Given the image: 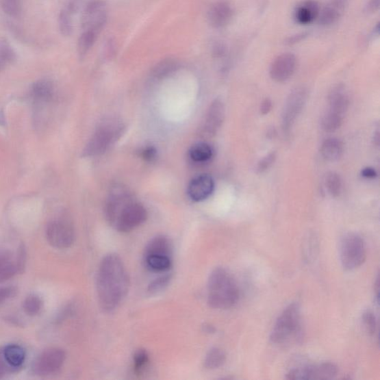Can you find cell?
Segmentation results:
<instances>
[{"label":"cell","mask_w":380,"mask_h":380,"mask_svg":"<svg viewBox=\"0 0 380 380\" xmlns=\"http://www.w3.org/2000/svg\"><path fill=\"white\" fill-rule=\"evenodd\" d=\"M129 279L125 264L117 254L102 259L97 277V293L101 307L110 312L121 303L128 293Z\"/></svg>","instance_id":"obj_1"},{"label":"cell","mask_w":380,"mask_h":380,"mask_svg":"<svg viewBox=\"0 0 380 380\" xmlns=\"http://www.w3.org/2000/svg\"><path fill=\"white\" fill-rule=\"evenodd\" d=\"M105 214L109 223L122 233L134 231L147 218L145 207L122 187L114 188L111 192L105 205Z\"/></svg>","instance_id":"obj_2"},{"label":"cell","mask_w":380,"mask_h":380,"mask_svg":"<svg viewBox=\"0 0 380 380\" xmlns=\"http://www.w3.org/2000/svg\"><path fill=\"white\" fill-rule=\"evenodd\" d=\"M240 297L236 282L225 269L216 268L211 273L207 285V302L215 309L234 306Z\"/></svg>","instance_id":"obj_3"},{"label":"cell","mask_w":380,"mask_h":380,"mask_svg":"<svg viewBox=\"0 0 380 380\" xmlns=\"http://www.w3.org/2000/svg\"><path fill=\"white\" fill-rule=\"evenodd\" d=\"M125 126L116 119L104 121L97 128L84 150L85 156L100 155L105 152L121 137Z\"/></svg>","instance_id":"obj_4"},{"label":"cell","mask_w":380,"mask_h":380,"mask_svg":"<svg viewBox=\"0 0 380 380\" xmlns=\"http://www.w3.org/2000/svg\"><path fill=\"white\" fill-rule=\"evenodd\" d=\"M301 332V316L297 304H291L279 316L270 334L274 344H283L298 337Z\"/></svg>","instance_id":"obj_5"},{"label":"cell","mask_w":380,"mask_h":380,"mask_svg":"<svg viewBox=\"0 0 380 380\" xmlns=\"http://www.w3.org/2000/svg\"><path fill=\"white\" fill-rule=\"evenodd\" d=\"M366 258V245L362 238L357 233H348L340 244V260L346 270H355L364 263Z\"/></svg>","instance_id":"obj_6"},{"label":"cell","mask_w":380,"mask_h":380,"mask_svg":"<svg viewBox=\"0 0 380 380\" xmlns=\"http://www.w3.org/2000/svg\"><path fill=\"white\" fill-rule=\"evenodd\" d=\"M108 20V6L103 0H91L84 7L81 16L82 31L99 37Z\"/></svg>","instance_id":"obj_7"},{"label":"cell","mask_w":380,"mask_h":380,"mask_svg":"<svg viewBox=\"0 0 380 380\" xmlns=\"http://www.w3.org/2000/svg\"><path fill=\"white\" fill-rule=\"evenodd\" d=\"M46 236L50 245L61 250L69 249L75 240L72 223L64 218L51 220L46 229Z\"/></svg>","instance_id":"obj_8"},{"label":"cell","mask_w":380,"mask_h":380,"mask_svg":"<svg viewBox=\"0 0 380 380\" xmlns=\"http://www.w3.org/2000/svg\"><path fill=\"white\" fill-rule=\"evenodd\" d=\"M66 353L58 348L44 351L34 362L33 370L40 376H48L58 372L64 366Z\"/></svg>","instance_id":"obj_9"},{"label":"cell","mask_w":380,"mask_h":380,"mask_svg":"<svg viewBox=\"0 0 380 380\" xmlns=\"http://www.w3.org/2000/svg\"><path fill=\"white\" fill-rule=\"evenodd\" d=\"M307 91L303 87L296 88L289 95L282 114V128L288 134L307 101Z\"/></svg>","instance_id":"obj_10"},{"label":"cell","mask_w":380,"mask_h":380,"mask_svg":"<svg viewBox=\"0 0 380 380\" xmlns=\"http://www.w3.org/2000/svg\"><path fill=\"white\" fill-rule=\"evenodd\" d=\"M338 368L330 362L294 368L287 375L288 379H331L337 376Z\"/></svg>","instance_id":"obj_11"},{"label":"cell","mask_w":380,"mask_h":380,"mask_svg":"<svg viewBox=\"0 0 380 380\" xmlns=\"http://www.w3.org/2000/svg\"><path fill=\"white\" fill-rule=\"evenodd\" d=\"M296 65V57L290 53H286L273 60L270 68V75L273 81L285 82L293 76Z\"/></svg>","instance_id":"obj_12"},{"label":"cell","mask_w":380,"mask_h":380,"mask_svg":"<svg viewBox=\"0 0 380 380\" xmlns=\"http://www.w3.org/2000/svg\"><path fill=\"white\" fill-rule=\"evenodd\" d=\"M225 116L224 103L218 99L215 100L210 105L205 120L201 129V134L205 137H212L216 135L223 125Z\"/></svg>","instance_id":"obj_13"},{"label":"cell","mask_w":380,"mask_h":380,"mask_svg":"<svg viewBox=\"0 0 380 380\" xmlns=\"http://www.w3.org/2000/svg\"><path fill=\"white\" fill-rule=\"evenodd\" d=\"M233 16V8L225 1H218L208 8L207 19L214 29H223L231 23Z\"/></svg>","instance_id":"obj_14"},{"label":"cell","mask_w":380,"mask_h":380,"mask_svg":"<svg viewBox=\"0 0 380 380\" xmlns=\"http://www.w3.org/2000/svg\"><path fill=\"white\" fill-rule=\"evenodd\" d=\"M215 189V182L209 175H201L193 179L188 189V196L191 200L200 202L207 199Z\"/></svg>","instance_id":"obj_15"},{"label":"cell","mask_w":380,"mask_h":380,"mask_svg":"<svg viewBox=\"0 0 380 380\" xmlns=\"http://www.w3.org/2000/svg\"><path fill=\"white\" fill-rule=\"evenodd\" d=\"M329 112L344 117L349 107V97L346 88L338 86L333 88L329 96Z\"/></svg>","instance_id":"obj_16"},{"label":"cell","mask_w":380,"mask_h":380,"mask_svg":"<svg viewBox=\"0 0 380 380\" xmlns=\"http://www.w3.org/2000/svg\"><path fill=\"white\" fill-rule=\"evenodd\" d=\"M320 6L314 0H306L300 4L295 12V19L301 25L312 23L319 17Z\"/></svg>","instance_id":"obj_17"},{"label":"cell","mask_w":380,"mask_h":380,"mask_svg":"<svg viewBox=\"0 0 380 380\" xmlns=\"http://www.w3.org/2000/svg\"><path fill=\"white\" fill-rule=\"evenodd\" d=\"M76 0L70 1L61 11L59 16V27L62 34L65 37L70 36L73 32V15L77 10Z\"/></svg>","instance_id":"obj_18"},{"label":"cell","mask_w":380,"mask_h":380,"mask_svg":"<svg viewBox=\"0 0 380 380\" xmlns=\"http://www.w3.org/2000/svg\"><path fill=\"white\" fill-rule=\"evenodd\" d=\"M173 245L167 237L158 236L153 238L146 246L144 256L146 255H165L171 257Z\"/></svg>","instance_id":"obj_19"},{"label":"cell","mask_w":380,"mask_h":380,"mask_svg":"<svg viewBox=\"0 0 380 380\" xmlns=\"http://www.w3.org/2000/svg\"><path fill=\"white\" fill-rule=\"evenodd\" d=\"M344 8V0H333L320 12V23L329 25L337 22L341 16Z\"/></svg>","instance_id":"obj_20"},{"label":"cell","mask_w":380,"mask_h":380,"mask_svg":"<svg viewBox=\"0 0 380 380\" xmlns=\"http://www.w3.org/2000/svg\"><path fill=\"white\" fill-rule=\"evenodd\" d=\"M320 151L325 160L329 162L338 161L342 155L343 145L338 139H327L322 144Z\"/></svg>","instance_id":"obj_21"},{"label":"cell","mask_w":380,"mask_h":380,"mask_svg":"<svg viewBox=\"0 0 380 380\" xmlns=\"http://www.w3.org/2000/svg\"><path fill=\"white\" fill-rule=\"evenodd\" d=\"M180 67L179 62L173 58H166L159 62L153 68L151 76L161 79L169 76Z\"/></svg>","instance_id":"obj_22"},{"label":"cell","mask_w":380,"mask_h":380,"mask_svg":"<svg viewBox=\"0 0 380 380\" xmlns=\"http://www.w3.org/2000/svg\"><path fill=\"white\" fill-rule=\"evenodd\" d=\"M4 355L8 364L16 370L22 367L25 359V351L18 344H10L5 347Z\"/></svg>","instance_id":"obj_23"},{"label":"cell","mask_w":380,"mask_h":380,"mask_svg":"<svg viewBox=\"0 0 380 380\" xmlns=\"http://www.w3.org/2000/svg\"><path fill=\"white\" fill-rule=\"evenodd\" d=\"M214 149L207 143H199L191 147L189 155L194 162H207L214 156Z\"/></svg>","instance_id":"obj_24"},{"label":"cell","mask_w":380,"mask_h":380,"mask_svg":"<svg viewBox=\"0 0 380 380\" xmlns=\"http://www.w3.org/2000/svg\"><path fill=\"white\" fill-rule=\"evenodd\" d=\"M145 262L148 268L155 272H165L172 266V259L170 256L165 255H146Z\"/></svg>","instance_id":"obj_25"},{"label":"cell","mask_w":380,"mask_h":380,"mask_svg":"<svg viewBox=\"0 0 380 380\" xmlns=\"http://www.w3.org/2000/svg\"><path fill=\"white\" fill-rule=\"evenodd\" d=\"M97 35L90 32L82 31L78 38L77 51L79 59H84L88 53L93 48L96 40H98Z\"/></svg>","instance_id":"obj_26"},{"label":"cell","mask_w":380,"mask_h":380,"mask_svg":"<svg viewBox=\"0 0 380 380\" xmlns=\"http://www.w3.org/2000/svg\"><path fill=\"white\" fill-rule=\"evenodd\" d=\"M226 361V355L224 351L218 348L210 349L205 359V366L207 369H216L222 367Z\"/></svg>","instance_id":"obj_27"},{"label":"cell","mask_w":380,"mask_h":380,"mask_svg":"<svg viewBox=\"0 0 380 380\" xmlns=\"http://www.w3.org/2000/svg\"><path fill=\"white\" fill-rule=\"evenodd\" d=\"M325 187L330 195L338 197L342 192V180L340 176L335 173H329L325 176Z\"/></svg>","instance_id":"obj_28"},{"label":"cell","mask_w":380,"mask_h":380,"mask_svg":"<svg viewBox=\"0 0 380 380\" xmlns=\"http://www.w3.org/2000/svg\"><path fill=\"white\" fill-rule=\"evenodd\" d=\"M42 299L36 294H31L24 300V312L29 316H34L38 315L42 310Z\"/></svg>","instance_id":"obj_29"},{"label":"cell","mask_w":380,"mask_h":380,"mask_svg":"<svg viewBox=\"0 0 380 380\" xmlns=\"http://www.w3.org/2000/svg\"><path fill=\"white\" fill-rule=\"evenodd\" d=\"M343 116L331 112H327L322 120V127L325 131L333 132L342 125Z\"/></svg>","instance_id":"obj_30"},{"label":"cell","mask_w":380,"mask_h":380,"mask_svg":"<svg viewBox=\"0 0 380 380\" xmlns=\"http://www.w3.org/2000/svg\"><path fill=\"white\" fill-rule=\"evenodd\" d=\"M0 8L7 15L18 16L23 10V0H0Z\"/></svg>","instance_id":"obj_31"},{"label":"cell","mask_w":380,"mask_h":380,"mask_svg":"<svg viewBox=\"0 0 380 380\" xmlns=\"http://www.w3.org/2000/svg\"><path fill=\"white\" fill-rule=\"evenodd\" d=\"M16 273H17L16 265L12 257L0 262V283L13 278Z\"/></svg>","instance_id":"obj_32"},{"label":"cell","mask_w":380,"mask_h":380,"mask_svg":"<svg viewBox=\"0 0 380 380\" xmlns=\"http://www.w3.org/2000/svg\"><path fill=\"white\" fill-rule=\"evenodd\" d=\"M15 54L10 44L4 39H0V68L10 64Z\"/></svg>","instance_id":"obj_33"},{"label":"cell","mask_w":380,"mask_h":380,"mask_svg":"<svg viewBox=\"0 0 380 380\" xmlns=\"http://www.w3.org/2000/svg\"><path fill=\"white\" fill-rule=\"evenodd\" d=\"M149 362V355L145 350H138L134 355V367L137 373L144 370Z\"/></svg>","instance_id":"obj_34"},{"label":"cell","mask_w":380,"mask_h":380,"mask_svg":"<svg viewBox=\"0 0 380 380\" xmlns=\"http://www.w3.org/2000/svg\"><path fill=\"white\" fill-rule=\"evenodd\" d=\"M362 322L365 326L366 331L371 335H374L377 328V321L375 314L367 311L362 315Z\"/></svg>","instance_id":"obj_35"},{"label":"cell","mask_w":380,"mask_h":380,"mask_svg":"<svg viewBox=\"0 0 380 380\" xmlns=\"http://www.w3.org/2000/svg\"><path fill=\"white\" fill-rule=\"evenodd\" d=\"M170 276H164L154 280L149 287L150 292L154 293L164 289L170 281Z\"/></svg>","instance_id":"obj_36"},{"label":"cell","mask_w":380,"mask_h":380,"mask_svg":"<svg viewBox=\"0 0 380 380\" xmlns=\"http://www.w3.org/2000/svg\"><path fill=\"white\" fill-rule=\"evenodd\" d=\"M277 158L276 153H271L267 156H265L262 160H261L257 166V170L259 173H264L269 169V168L273 165L274 162H275Z\"/></svg>","instance_id":"obj_37"},{"label":"cell","mask_w":380,"mask_h":380,"mask_svg":"<svg viewBox=\"0 0 380 380\" xmlns=\"http://www.w3.org/2000/svg\"><path fill=\"white\" fill-rule=\"evenodd\" d=\"M15 370L14 368L8 364L4 355V349L0 348V378H3L6 375Z\"/></svg>","instance_id":"obj_38"},{"label":"cell","mask_w":380,"mask_h":380,"mask_svg":"<svg viewBox=\"0 0 380 380\" xmlns=\"http://www.w3.org/2000/svg\"><path fill=\"white\" fill-rule=\"evenodd\" d=\"M16 291L14 287L0 288V304H3L8 299L14 297L16 294Z\"/></svg>","instance_id":"obj_39"},{"label":"cell","mask_w":380,"mask_h":380,"mask_svg":"<svg viewBox=\"0 0 380 380\" xmlns=\"http://www.w3.org/2000/svg\"><path fill=\"white\" fill-rule=\"evenodd\" d=\"M140 155L144 161L151 162L157 157V150L154 147H147L141 150Z\"/></svg>","instance_id":"obj_40"},{"label":"cell","mask_w":380,"mask_h":380,"mask_svg":"<svg viewBox=\"0 0 380 380\" xmlns=\"http://www.w3.org/2000/svg\"><path fill=\"white\" fill-rule=\"evenodd\" d=\"M18 255V257H17V261L16 262L17 273H23L25 269L26 259L25 251L23 245L20 247Z\"/></svg>","instance_id":"obj_41"},{"label":"cell","mask_w":380,"mask_h":380,"mask_svg":"<svg viewBox=\"0 0 380 380\" xmlns=\"http://www.w3.org/2000/svg\"><path fill=\"white\" fill-rule=\"evenodd\" d=\"M362 176L368 179H374L377 176V173L372 167H366L362 170Z\"/></svg>","instance_id":"obj_42"},{"label":"cell","mask_w":380,"mask_h":380,"mask_svg":"<svg viewBox=\"0 0 380 380\" xmlns=\"http://www.w3.org/2000/svg\"><path fill=\"white\" fill-rule=\"evenodd\" d=\"M272 107V101L269 99H265L261 104V114H263V116H265V114H268L271 111Z\"/></svg>","instance_id":"obj_43"},{"label":"cell","mask_w":380,"mask_h":380,"mask_svg":"<svg viewBox=\"0 0 380 380\" xmlns=\"http://www.w3.org/2000/svg\"><path fill=\"white\" fill-rule=\"evenodd\" d=\"M11 257H12V254L10 251L6 250H0V262Z\"/></svg>","instance_id":"obj_44"}]
</instances>
